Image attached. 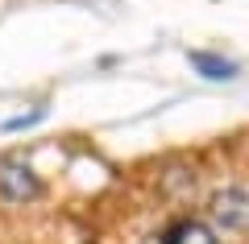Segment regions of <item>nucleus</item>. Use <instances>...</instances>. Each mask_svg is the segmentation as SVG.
Listing matches in <instances>:
<instances>
[{
  "mask_svg": "<svg viewBox=\"0 0 249 244\" xmlns=\"http://www.w3.org/2000/svg\"><path fill=\"white\" fill-rule=\"evenodd\" d=\"M191 70H199L204 79H237V62H229L224 54H212V50H191L187 54Z\"/></svg>",
  "mask_w": 249,
  "mask_h": 244,
  "instance_id": "obj_4",
  "label": "nucleus"
},
{
  "mask_svg": "<svg viewBox=\"0 0 249 244\" xmlns=\"http://www.w3.org/2000/svg\"><path fill=\"white\" fill-rule=\"evenodd\" d=\"M42 195V178L25 157H0V203L4 207H25Z\"/></svg>",
  "mask_w": 249,
  "mask_h": 244,
  "instance_id": "obj_2",
  "label": "nucleus"
},
{
  "mask_svg": "<svg viewBox=\"0 0 249 244\" xmlns=\"http://www.w3.org/2000/svg\"><path fill=\"white\" fill-rule=\"evenodd\" d=\"M158 244H220V232H216L208 219H196V215H183L158 236Z\"/></svg>",
  "mask_w": 249,
  "mask_h": 244,
  "instance_id": "obj_3",
  "label": "nucleus"
},
{
  "mask_svg": "<svg viewBox=\"0 0 249 244\" xmlns=\"http://www.w3.org/2000/svg\"><path fill=\"white\" fill-rule=\"evenodd\" d=\"M208 224L216 232H249V186L245 182H229L220 191H212L208 199Z\"/></svg>",
  "mask_w": 249,
  "mask_h": 244,
  "instance_id": "obj_1",
  "label": "nucleus"
}]
</instances>
